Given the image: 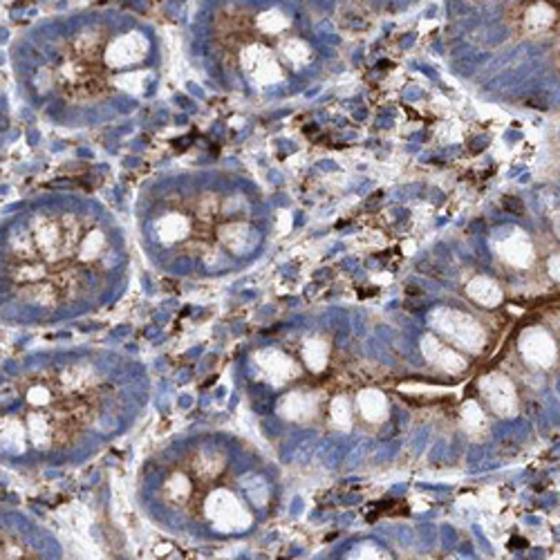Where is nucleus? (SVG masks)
Segmentation results:
<instances>
[{
  "instance_id": "nucleus-1",
  "label": "nucleus",
  "mask_w": 560,
  "mask_h": 560,
  "mask_svg": "<svg viewBox=\"0 0 560 560\" xmlns=\"http://www.w3.org/2000/svg\"><path fill=\"white\" fill-rule=\"evenodd\" d=\"M124 267L115 229L74 196H38L0 218V323L50 325L104 299Z\"/></svg>"
},
{
  "instance_id": "nucleus-2",
  "label": "nucleus",
  "mask_w": 560,
  "mask_h": 560,
  "mask_svg": "<svg viewBox=\"0 0 560 560\" xmlns=\"http://www.w3.org/2000/svg\"><path fill=\"white\" fill-rule=\"evenodd\" d=\"M153 59V36L128 16L48 19L21 32L10 48L21 100L57 124L100 115L142 92Z\"/></svg>"
},
{
  "instance_id": "nucleus-3",
  "label": "nucleus",
  "mask_w": 560,
  "mask_h": 560,
  "mask_svg": "<svg viewBox=\"0 0 560 560\" xmlns=\"http://www.w3.org/2000/svg\"><path fill=\"white\" fill-rule=\"evenodd\" d=\"M124 404V384L90 357L27 352L0 361V466L38 471L77 457Z\"/></svg>"
},
{
  "instance_id": "nucleus-4",
  "label": "nucleus",
  "mask_w": 560,
  "mask_h": 560,
  "mask_svg": "<svg viewBox=\"0 0 560 560\" xmlns=\"http://www.w3.org/2000/svg\"><path fill=\"white\" fill-rule=\"evenodd\" d=\"M249 205L220 184L177 182L147 200V236L158 256L189 271L222 269L252 243Z\"/></svg>"
},
{
  "instance_id": "nucleus-5",
  "label": "nucleus",
  "mask_w": 560,
  "mask_h": 560,
  "mask_svg": "<svg viewBox=\"0 0 560 560\" xmlns=\"http://www.w3.org/2000/svg\"><path fill=\"white\" fill-rule=\"evenodd\" d=\"M155 502L175 525L215 527L238 509L231 491V453L215 440L186 444L155 464Z\"/></svg>"
},
{
  "instance_id": "nucleus-6",
  "label": "nucleus",
  "mask_w": 560,
  "mask_h": 560,
  "mask_svg": "<svg viewBox=\"0 0 560 560\" xmlns=\"http://www.w3.org/2000/svg\"><path fill=\"white\" fill-rule=\"evenodd\" d=\"M48 538L19 511H0V558H48Z\"/></svg>"
},
{
  "instance_id": "nucleus-7",
  "label": "nucleus",
  "mask_w": 560,
  "mask_h": 560,
  "mask_svg": "<svg viewBox=\"0 0 560 560\" xmlns=\"http://www.w3.org/2000/svg\"><path fill=\"white\" fill-rule=\"evenodd\" d=\"M14 132V115H12V104L5 95L3 85H0V151H3L10 142V137Z\"/></svg>"
}]
</instances>
